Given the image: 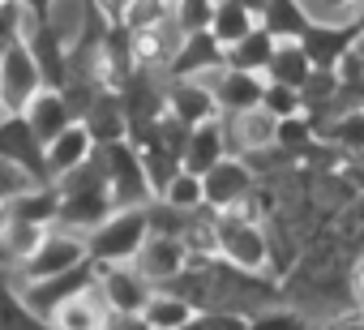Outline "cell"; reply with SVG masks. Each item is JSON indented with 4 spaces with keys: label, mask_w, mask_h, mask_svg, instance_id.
<instances>
[{
    "label": "cell",
    "mask_w": 364,
    "mask_h": 330,
    "mask_svg": "<svg viewBox=\"0 0 364 330\" xmlns=\"http://www.w3.org/2000/svg\"><path fill=\"white\" fill-rule=\"evenodd\" d=\"M26 120L35 124V133H39L43 142H56L69 124H77V112H73V103H69L65 90L43 86V90L35 95V103L26 107Z\"/></svg>",
    "instance_id": "ffe728a7"
},
{
    "label": "cell",
    "mask_w": 364,
    "mask_h": 330,
    "mask_svg": "<svg viewBox=\"0 0 364 330\" xmlns=\"http://www.w3.org/2000/svg\"><path fill=\"white\" fill-rule=\"evenodd\" d=\"M202 185H206V206L210 211H236L253 193V168L245 159L228 154V159H219L215 168L202 176Z\"/></svg>",
    "instance_id": "8fae6325"
},
{
    "label": "cell",
    "mask_w": 364,
    "mask_h": 330,
    "mask_svg": "<svg viewBox=\"0 0 364 330\" xmlns=\"http://www.w3.org/2000/svg\"><path fill=\"white\" fill-rule=\"evenodd\" d=\"M304 5H313V0H304Z\"/></svg>",
    "instance_id": "c3c4849f"
},
{
    "label": "cell",
    "mask_w": 364,
    "mask_h": 330,
    "mask_svg": "<svg viewBox=\"0 0 364 330\" xmlns=\"http://www.w3.org/2000/svg\"><path fill=\"white\" fill-rule=\"evenodd\" d=\"M95 137H90V129L77 120V124H69L56 142H48V176H52V185L56 181H65L69 172H77L82 168V163L95 154Z\"/></svg>",
    "instance_id": "ac0fdd59"
},
{
    "label": "cell",
    "mask_w": 364,
    "mask_h": 330,
    "mask_svg": "<svg viewBox=\"0 0 364 330\" xmlns=\"http://www.w3.org/2000/svg\"><path fill=\"white\" fill-rule=\"evenodd\" d=\"M60 189V228L69 232H95L107 215H116V193H112V181H107V163H103V150L95 146V154L82 163L77 172H69L65 181H56Z\"/></svg>",
    "instance_id": "6da1fadb"
},
{
    "label": "cell",
    "mask_w": 364,
    "mask_h": 330,
    "mask_svg": "<svg viewBox=\"0 0 364 330\" xmlns=\"http://www.w3.org/2000/svg\"><path fill=\"white\" fill-rule=\"evenodd\" d=\"M107 300H103V292H99V283L95 287H86V292H77L73 300H65L60 309H56V317H52V326L56 330H103L107 326Z\"/></svg>",
    "instance_id": "44dd1931"
},
{
    "label": "cell",
    "mask_w": 364,
    "mask_h": 330,
    "mask_svg": "<svg viewBox=\"0 0 364 330\" xmlns=\"http://www.w3.org/2000/svg\"><path fill=\"white\" fill-rule=\"evenodd\" d=\"M167 18H176V5H167V0H129V9H124L129 31H154Z\"/></svg>",
    "instance_id": "4dcf8cb0"
},
{
    "label": "cell",
    "mask_w": 364,
    "mask_h": 330,
    "mask_svg": "<svg viewBox=\"0 0 364 330\" xmlns=\"http://www.w3.org/2000/svg\"><path fill=\"white\" fill-rule=\"evenodd\" d=\"M309 9L321 22H360V0H313Z\"/></svg>",
    "instance_id": "8d00e7d4"
},
{
    "label": "cell",
    "mask_w": 364,
    "mask_h": 330,
    "mask_svg": "<svg viewBox=\"0 0 364 330\" xmlns=\"http://www.w3.org/2000/svg\"><path fill=\"white\" fill-rule=\"evenodd\" d=\"M0 330H56L48 317H39L22 292H14L9 283H0Z\"/></svg>",
    "instance_id": "f1b7e54d"
},
{
    "label": "cell",
    "mask_w": 364,
    "mask_h": 330,
    "mask_svg": "<svg viewBox=\"0 0 364 330\" xmlns=\"http://www.w3.org/2000/svg\"><path fill=\"white\" fill-rule=\"evenodd\" d=\"M232 146H228V129H223V116L219 120H206V124H193L189 129V142H185V168L206 176L219 159H228Z\"/></svg>",
    "instance_id": "d6986e66"
},
{
    "label": "cell",
    "mask_w": 364,
    "mask_h": 330,
    "mask_svg": "<svg viewBox=\"0 0 364 330\" xmlns=\"http://www.w3.org/2000/svg\"><path fill=\"white\" fill-rule=\"evenodd\" d=\"M99 292L107 300V309L116 313H141L154 296V283L133 266V262H116V266H99Z\"/></svg>",
    "instance_id": "30bf717a"
},
{
    "label": "cell",
    "mask_w": 364,
    "mask_h": 330,
    "mask_svg": "<svg viewBox=\"0 0 364 330\" xmlns=\"http://www.w3.org/2000/svg\"><path fill=\"white\" fill-rule=\"evenodd\" d=\"M223 129H228V146L240 150V154H262V150L279 146V116L266 112V107H249V112L223 116Z\"/></svg>",
    "instance_id": "5bb4252c"
},
{
    "label": "cell",
    "mask_w": 364,
    "mask_h": 330,
    "mask_svg": "<svg viewBox=\"0 0 364 330\" xmlns=\"http://www.w3.org/2000/svg\"><path fill=\"white\" fill-rule=\"evenodd\" d=\"M0 159L26 168L39 185H52V176H48V142L35 133L26 112H9L5 120H0Z\"/></svg>",
    "instance_id": "8992f818"
},
{
    "label": "cell",
    "mask_w": 364,
    "mask_h": 330,
    "mask_svg": "<svg viewBox=\"0 0 364 330\" xmlns=\"http://www.w3.org/2000/svg\"><path fill=\"white\" fill-rule=\"evenodd\" d=\"M22 9H26L31 18H39V22H52V14H56V0H22Z\"/></svg>",
    "instance_id": "ab89813d"
},
{
    "label": "cell",
    "mask_w": 364,
    "mask_h": 330,
    "mask_svg": "<svg viewBox=\"0 0 364 330\" xmlns=\"http://www.w3.org/2000/svg\"><path fill=\"white\" fill-rule=\"evenodd\" d=\"M82 124L90 129V137H95L99 146H107V142H124V137H129V112H124L120 90L103 86V90L90 99V107H86Z\"/></svg>",
    "instance_id": "e0dca14e"
},
{
    "label": "cell",
    "mask_w": 364,
    "mask_h": 330,
    "mask_svg": "<svg viewBox=\"0 0 364 330\" xmlns=\"http://www.w3.org/2000/svg\"><path fill=\"white\" fill-rule=\"evenodd\" d=\"M82 262H90L86 240H77L73 232H56V228H52V232L43 236V245H39L31 257L18 262V270H22L26 283H39V279L65 275V270H73V266H82Z\"/></svg>",
    "instance_id": "52a82bcc"
},
{
    "label": "cell",
    "mask_w": 364,
    "mask_h": 330,
    "mask_svg": "<svg viewBox=\"0 0 364 330\" xmlns=\"http://www.w3.org/2000/svg\"><path fill=\"white\" fill-rule=\"evenodd\" d=\"M193 262V253H189V245L180 240V236H163V232H150V240L141 245V253L133 257V266L154 283V287H163V283H171L180 270H185Z\"/></svg>",
    "instance_id": "4fadbf2b"
},
{
    "label": "cell",
    "mask_w": 364,
    "mask_h": 330,
    "mask_svg": "<svg viewBox=\"0 0 364 330\" xmlns=\"http://www.w3.org/2000/svg\"><path fill=\"white\" fill-rule=\"evenodd\" d=\"M262 107L274 112L279 120H287V116H304V95H300L296 86H283V82H266Z\"/></svg>",
    "instance_id": "1f68e13d"
},
{
    "label": "cell",
    "mask_w": 364,
    "mask_h": 330,
    "mask_svg": "<svg viewBox=\"0 0 364 330\" xmlns=\"http://www.w3.org/2000/svg\"><path fill=\"white\" fill-rule=\"evenodd\" d=\"M103 330H154V326H150V321H146L141 313H116V309H112V313H107V326H103Z\"/></svg>",
    "instance_id": "f35d334b"
},
{
    "label": "cell",
    "mask_w": 364,
    "mask_h": 330,
    "mask_svg": "<svg viewBox=\"0 0 364 330\" xmlns=\"http://www.w3.org/2000/svg\"><path fill=\"white\" fill-rule=\"evenodd\" d=\"M39 90H43V69L35 52L26 48V39L14 43L9 52H0V99H5V112H26Z\"/></svg>",
    "instance_id": "5b68a950"
},
{
    "label": "cell",
    "mask_w": 364,
    "mask_h": 330,
    "mask_svg": "<svg viewBox=\"0 0 364 330\" xmlns=\"http://www.w3.org/2000/svg\"><path fill=\"white\" fill-rule=\"evenodd\" d=\"M355 52H360V60H364V35H360V43H355Z\"/></svg>",
    "instance_id": "ee69618b"
},
{
    "label": "cell",
    "mask_w": 364,
    "mask_h": 330,
    "mask_svg": "<svg viewBox=\"0 0 364 330\" xmlns=\"http://www.w3.org/2000/svg\"><path fill=\"white\" fill-rule=\"evenodd\" d=\"M95 283H99V266H95V262H82V266H73V270H65V275L26 283V287H22V300H26L39 317L52 321L65 300H73L77 292H86V287H95Z\"/></svg>",
    "instance_id": "ba28073f"
},
{
    "label": "cell",
    "mask_w": 364,
    "mask_h": 330,
    "mask_svg": "<svg viewBox=\"0 0 364 330\" xmlns=\"http://www.w3.org/2000/svg\"><path fill=\"white\" fill-rule=\"evenodd\" d=\"M99 150H103V163H107V181H112L116 206H150L154 189H150L146 168H141V150L129 137L124 142H107Z\"/></svg>",
    "instance_id": "277c9868"
},
{
    "label": "cell",
    "mask_w": 364,
    "mask_h": 330,
    "mask_svg": "<svg viewBox=\"0 0 364 330\" xmlns=\"http://www.w3.org/2000/svg\"><path fill=\"white\" fill-rule=\"evenodd\" d=\"M219 257L240 266V270H266L270 262V240L257 228V219L240 215V211H219Z\"/></svg>",
    "instance_id": "3957f363"
},
{
    "label": "cell",
    "mask_w": 364,
    "mask_h": 330,
    "mask_svg": "<svg viewBox=\"0 0 364 330\" xmlns=\"http://www.w3.org/2000/svg\"><path fill=\"white\" fill-rule=\"evenodd\" d=\"M360 35H364V22H321V18H313L300 48L309 52L313 69H338V60L360 43Z\"/></svg>",
    "instance_id": "9c48e42d"
},
{
    "label": "cell",
    "mask_w": 364,
    "mask_h": 330,
    "mask_svg": "<svg viewBox=\"0 0 364 330\" xmlns=\"http://www.w3.org/2000/svg\"><path fill=\"white\" fill-rule=\"evenodd\" d=\"M215 99H219V112L223 116H236V112H249V107H262V95H266V73H245V69H215L202 78Z\"/></svg>",
    "instance_id": "7c38bea8"
},
{
    "label": "cell",
    "mask_w": 364,
    "mask_h": 330,
    "mask_svg": "<svg viewBox=\"0 0 364 330\" xmlns=\"http://www.w3.org/2000/svg\"><path fill=\"white\" fill-rule=\"evenodd\" d=\"M167 5H176V0H167Z\"/></svg>",
    "instance_id": "7dc6e473"
},
{
    "label": "cell",
    "mask_w": 364,
    "mask_h": 330,
    "mask_svg": "<svg viewBox=\"0 0 364 330\" xmlns=\"http://www.w3.org/2000/svg\"><path fill=\"white\" fill-rule=\"evenodd\" d=\"M317 142V133H313V120L309 116H287V120H279V146L283 150H309Z\"/></svg>",
    "instance_id": "836d02e7"
},
{
    "label": "cell",
    "mask_w": 364,
    "mask_h": 330,
    "mask_svg": "<svg viewBox=\"0 0 364 330\" xmlns=\"http://www.w3.org/2000/svg\"><path fill=\"white\" fill-rule=\"evenodd\" d=\"M5 116H9V112H5V99H0V120H5Z\"/></svg>",
    "instance_id": "f6af8a7d"
},
{
    "label": "cell",
    "mask_w": 364,
    "mask_h": 330,
    "mask_svg": "<svg viewBox=\"0 0 364 330\" xmlns=\"http://www.w3.org/2000/svg\"><path fill=\"white\" fill-rule=\"evenodd\" d=\"M215 5L219 0H176V18H180V26H185V35L189 31H210Z\"/></svg>",
    "instance_id": "e575fe53"
},
{
    "label": "cell",
    "mask_w": 364,
    "mask_h": 330,
    "mask_svg": "<svg viewBox=\"0 0 364 330\" xmlns=\"http://www.w3.org/2000/svg\"><path fill=\"white\" fill-rule=\"evenodd\" d=\"M249 330H304V321L291 309H266V313H249Z\"/></svg>",
    "instance_id": "d590c367"
},
{
    "label": "cell",
    "mask_w": 364,
    "mask_h": 330,
    "mask_svg": "<svg viewBox=\"0 0 364 330\" xmlns=\"http://www.w3.org/2000/svg\"><path fill=\"white\" fill-rule=\"evenodd\" d=\"M22 31H26L22 0H0V52H9L14 43H22Z\"/></svg>",
    "instance_id": "d6a6232c"
},
{
    "label": "cell",
    "mask_w": 364,
    "mask_h": 330,
    "mask_svg": "<svg viewBox=\"0 0 364 330\" xmlns=\"http://www.w3.org/2000/svg\"><path fill=\"white\" fill-rule=\"evenodd\" d=\"M274 48H279V39H274L266 26H257V31H249L240 43H232V48H228V69L266 73V69H270V60H274Z\"/></svg>",
    "instance_id": "603a6c76"
},
{
    "label": "cell",
    "mask_w": 364,
    "mask_h": 330,
    "mask_svg": "<svg viewBox=\"0 0 364 330\" xmlns=\"http://www.w3.org/2000/svg\"><path fill=\"white\" fill-rule=\"evenodd\" d=\"M141 150V168H146V176H150V189H154V198L171 185V176L185 168V159H180L171 146H163L159 137H150V142H141L137 146Z\"/></svg>",
    "instance_id": "83f0119b"
},
{
    "label": "cell",
    "mask_w": 364,
    "mask_h": 330,
    "mask_svg": "<svg viewBox=\"0 0 364 330\" xmlns=\"http://www.w3.org/2000/svg\"><path fill=\"white\" fill-rule=\"evenodd\" d=\"M159 202H167V206H176V211H202L206 206V185H202V176L198 172H189V168H180L176 176H171V185L159 193Z\"/></svg>",
    "instance_id": "f546056e"
},
{
    "label": "cell",
    "mask_w": 364,
    "mask_h": 330,
    "mask_svg": "<svg viewBox=\"0 0 364 330\" xmlns=\"http://www.w3.org/2000/svg\"><path fill=\"white\" fill-rule=\"evenodd\" d=\"M180 330H215V321H210V313H202V309H198L185 326H180Z\"/></svg>",
    "instance_id": "60d3db41"
},
{
    "label": "cell",
    "mask_w": 364,
    "mask_h": 330,
    "mask_svg": "<svg viewBox=\"0 0 364 330\" xmlns=\"http://www.w3.org/2000/svg\"><path fill=\"white\" fill-rule=\"evenodd\" d=\"M313 78V60L300 43H279L274 48V60L266 69V82H283V86H296L304 90V82Z\"/></svg>",
    "instance_id": "4316f807"
},
{
    "label": "cell",
    "mask_w": 364,
    "mask_h": 330,
    "mask_svg": "<svg viewBox=\"0 0 364 330\" xmlns=\"http://www.w3.org/2000/svg\"><path fill=\"white\" fill-rule=\"evenodd\" d=\"M193 313H198V309H193L185 296H180V292H167V287H154L150 304L141 309V317H146L154 330H180Z\"/></svg>",
    "instance_id": "484cf974"
},
{
    "label": "cell",
    "mask_w": 364,
    "mask_h": 330,
    "mask_svg": "<svg viewBox=\"0 0 364 330\" xmlns=\"http://www.w3.org/2000/svg\"><path fill=\"white\" fill-rule=\"evenodd\" d=\"M146 240H150V206H120L86 236V249L95 266H116L133 262Z\"/></svg>",
    "instance_id": "7a4b0ae2"
},
{
    "label": "cell",
    "mask_w": 364,
    "mask_h": 330,
    "mask_svg": "<svg viewBox=\"0 0 364 330\" xmlns=\"http://www.w3.org/2000/svg\"><path fill=\"white\" fill-rule=\"evenodd\" d=\"M330 330H364V309H360V313H351V317H343V321H334Z\"/></svg>",
    "instance_id": "b9f144b4"
},
{
    "label": "cell",
    "mask_w": 364,
    "mask_h": 330,
    "mask_svg": "<svg viewBox=\"0 0 364 330\" xmlns=\"http://www.w3.org/2000/svg\"><path fill=\"white\" fill-rule=\"evenodd\" d=\"M167 112H171V116H180L189 129L223 116V112H219L215 90H210L202 78H171V82H167Z\"/></svg>",
    "instance_id": "2e32d148"
},
{
    "label": "cell",
    "mask_w": 364,
    "mask_h": 330,
    "mask_svg": "<svg viewBox=\"0 0 364 330\" xmlns=\"http://www.w3.org/2000/svg\"><path fill=\"white\" fill-rule=\"evenodd\" d=\"M262 26H266L279 43H300L304 31L313 26V9L304 5V0H266Z\"/></svg>",
    "instance_id": "7402d4cb"
},
{
    "label": "cell",
    "mask_w": 364,
    "mask_h": 330,
    "mask_svg": "<svg viewBox=\"0 0 364 330\" xmlns=\"http://www.w3.org/2000/svg\"><path fill=\"white\" fill-rule=\"evenodd\" d=\"M223 65H228V48L215 39V31H189L167 65V78H206Z\"/></svg>",
    "instance_id": "9a60e30c"
},
{
    "label": "cell",
    "mask_w": 364,
    "mask_h": 330,
    "mask_svg": "<svg viewBox=\"0 0 364 330\" xmlns=\"http://www.w3.org/2000/svg\"><path fill=\"white\" fill-rule=\"evenodd\" d=\"M347 296H351V304L355 309H364V253L351 262V270H347Z\"/></svg>",
    "instance_id": "74e56055"
},
{
    "label": "cell",
    "mask_w": 364,
    "mask_h": 330,
    "mask_svg": "<svg viewBox=\"0 0 364 330\" xmlns=\"http://www.w3.org/2000/svg\"><path fill=\"white\" fill-rule=\"evenodd\" d=\"M9 215L26 219V223H39V228H56V219H60V189L56 185H35V189H26L22 198L9 202Z\"/></svg>",
    "instance_id": "cb8c5ba5"
},
{
    "label": "cell",
    "mask_w": 364,
    "mask_h": 330,
    "mask_svg": "<svg viewBox=\"0 0 364 330\" xmlns=\"http://www.w3.org/2000/svg\"><path fill=\"white\" fill-rule=\"evenodd\" d=\"M262 26V18L253 14V9H245V5H236V0H219L215 5V18H210V31H215V39L223 43V48H232V43H240L249 31H257Z\"/></svg>",
    "instance_id": "d4e9b609"
},
{
    "label": "cell",
    "mask_w": 364,
    "mask_h": 330,
    "mask_svg": "<svg viewBox=\"0 0 364 330\" xmlns=\"http://www.w3.org/2000/svg\"><path fill=\"white\" fill-rule=\"evenodd\" d=\"M360 22H364V0H360Z\"/></svg>",
    "instance_id": "bcb514c9"
},
{
    "label": "cell",
    "mask_w": 364,
    "mask_h": 330,
    "mask_svg": "<svg viewBox=\"0 0 364 330\" xmlns=\"http://www.w3.org/2000/svg\"><path fill=\"white\" fill-rule=\"evenodd\" d=\"M236 5H245V9H253V14L262 18V9H266V0H236Z\"/></svg>",
    "instance_id": "7bdbcfd3"
}]
</instances>
